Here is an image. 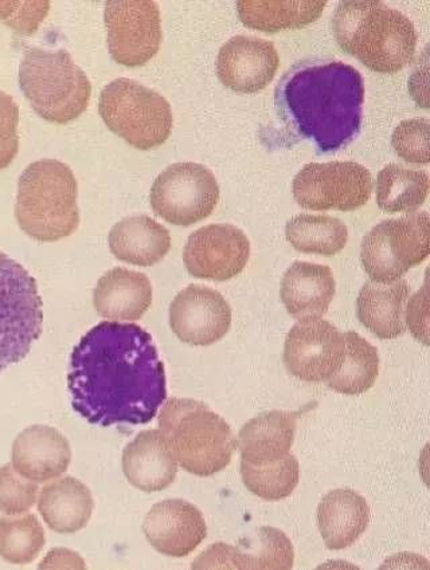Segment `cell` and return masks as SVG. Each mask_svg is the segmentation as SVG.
Wrapping results in <instances>:
<instances>
[{
	"label": "cell",
	"instance_id": "1",
	"mask_svg": "<svg viewBox=\"0 0 430 570\" xmlns=\"http://www.w3.org/2000/svg\"><path fill=\"white\" fill-rule=\"evenodd\" d=\"M68 389L74 410L90 424H148L167 399L152 334L115 321L96 325L71 352Z\"/></svg>",
	"mask_w": 430,
	"mask_h": 570
},
{
	"label": "cell",
	"instance_id": "2",
	"mask_svg": "<svg viewBox=\"0 0 430 570\" xmlns=\"http://www.w3.org/2000/svg\"><path fill=\"white\" fill-rule=\"evenodd\" d=\"M280 120L319 154L346 148L362 128L364 83L351 65L314 58L285 71L275 91Z\"/></svg>",
	"mask_w": 430,
	"mask_h": 570
},
{
	"label": "cell",
	"instance_id": "3",
	"mask_svg": "<svg viewBox=\"0 0 430 570\" xmlns=\"http://www.w3.org/2000/svg\"><path fill=\"white\" fill-rule=\"evenodd\" d=\"M332 32L339 48L381 75L399 73L412 62L419 38L408 17L378 0L339 3Z\"/></svg>",
	"mask_w": 430,
	"mask_h": 570
},
{
	"label": "cell",
	"instance_id": "4",
	"mask_svg": "<svg viewBox=\"0 0 430 570\" xmlns=\"http://www.w3.org/2000/svg\"><path fill=\"white\" fill-rule=\"evenodd\" d=\"M159 432L178 466L202 478L229 466L237 449L225 419L194 399H169L159 415Z\"/></svg>",
	"mask_w": 430,
	"mask_h": 570
},
{
	"label": "cell",
	"instance_id": "5",
	"mask_svg": "<svg viewBox=\"0 0 430 570\" xmlns=\"http://www.w3.org/2000/svg\"><path fill=\"white\" fill-rule=\"evenodd\" d=\"M77 196L76 176L67 164L55 159L31 163L18 181L19 227L45 244L70 237L80 226Z\"/></svg>",
	"mask_w": 430,
	"mask_h": 570
},
{
	"label": "cell",
	"instance_id": "6",
	"mask_svg": "<svg viewBox=\"0 0 430 570\" xmlns=\"http://www.w3.org/2000/svg\"><path fill=\"white\" fill-rule=\"evenodd\" d=\"M19 87L36 114L58 126L78 119L92 96L88 76L67 50L26 51L19 65Z\"/></svg>",
	"mask_w": 430,
	"mask_h": 570
},
{
	"label": "cell",
	"instance_id": "7",
	"mask_svg": "<svg viewBox=\"0 0 430 570\" xmlns=\"http://www.w3.org/2000/svg\"><path fill=\"white\" fill-rule=\"evenodd\" d=\"M99 111L106 126L136 149L158 148L172 135V105L129 78H117L102 89Z\"/></svg>",
	"mask_w": 430,
	"mask_h": 570
},
{
	"label": "cell",
	"instance_id": "8",
	"mask_svg": "<svg viewBox=\"0 0 430 570\" xmlns=\"http://www.w3.org/2000/svg\"><path fill=\"white\" fill-rule=\"evenodd\" d=\"M43 331L37 281L0 252V372L22 362Z\"/></svg>",
	"mask_w": 430,
	"mask_h": 570
},
{
	"label": "cell",
	"instance_id": "9",
	"mask_svg": "<svg viewBox=\"0 0 430 570\" xmlns=\"http://www.w3.org/2000/svg\"><path fill=\"white\" fill-rule=\"evenodd\" d=\"M427 212L383 220L362 240L364 272L375 284H392L429 257L430 228Z\"/></svg>",
	"mask_w": 430,
	"mask_h": 570
},
{
	"label": "cell",
	"instance_id": "10",
	"mask_svg": "<svg viewBox=\"0 0 430 570\" xmlns=\"http://www.w3.org/2000/svg\"><path fill=\"white\" fill-rule=\"evenodd\" d=\"M218 200L217 179L211 169L197 163L173 164L156 178L149 194L154 213L180 227L208 218Z\"/></svg>",
	"mask_w": 430,
	"mask_h": 570
},
{
	"label": "cell",
	"instance_id": "11",
	"mask_svg": "<svg viewBox=\"0 0 430 570\" xmlns=\"http://www.w3.org/2000/svg\"><path fill=\"white\" fill-rule=\"evenodd\" d=\"M373 188V178L361 164L310 163L293 179L292 193L302 208L349 213L367 205Z\"/></svg>",
	"mask_w": 430,
	"mask_h": 570
},
{
	"label": "cell",
	"instance_id": "12",
	"mask_svg": "<svg viewBox=\"0 0 430 570\" xmlns=\"http://www.w3.org/2000/svg\"><path fill=\"white\" fill-rule=\"evenodd\" d=\"M104 23L108 49L117 63L139 68L158 55L162 19L158 4L152 0H109Z\"/></svg>",
	"mask_w": 430,
	"mask_h": 570
},
{
	"label": "cell",
	"instance_id": "13",
	"mask_svg": "<svg viewBox=\"0 0 430 570\" xmlns=\"http://www.w3.org/2000/svg\"><path fill=\"white\" fill-rule=\"evenodd\" d=\"M344 358V333L323 318L299 320L285 338V368L302 382H329Z\"/></svg>",
	"mask_w": 430,
	"mask_h": 570
},
{
	"label": "cell",
	"instance_id": "14",
	"mask_svg": "<svg viewBox=\"0 0 430 570\" xmlns=\"http://www.w3.org/2000/svg\"><path fill=\"white\" fill-rule=\"evenodd\" d=\"M251 257V242L232 225H208L187 239L184 262L195 278L225 282L243 273Z\"/></svg>",
	"mask_w": 430,
	"mask_h": 570
},
{
	"label": "cell",
	"instance_id": "15",
	"mask_svg": "<svg viewBox=\"0 0 430 570\" xmlns=\"http://www.w3.org/2000/svg\"><path fill=\"white\" fill-rule=\"evenodd\" d=\"M169 326L182 343L211 346L231 330V305L223 294L211 287L187 286L169 306Z\"/></svg>",
	"mask_w": 430,
	"mask_h": 570
},
{
	"label": "cell",
	"instance_id": "16",
	"mask_svg": "<svg viewBox=\"0 0 430 570\" xmlns=\"http://www.w3.org/2000/svg\"><path fill=\"white\" fill-rule=\"evenodd\" d=\"M280 67L278 52L270 41L238 36L221 48L217 76L224 87L241 95L264 90L275 78Z\"/></svg>",
	"mask_w": 430,
	"mask_h": 570
},
{
	"label": "cell",
	"instance_id": "17",
	"mask_svg": "<svg viewBox=\"0 0 430 570\" xmlns=\"http://www.w3.org/2000/svg\"><path fill=\"white\" fill-rule=\"evenodd\" d=\"M143 533L162 554L184 559L207 537L202 511L184 500H166L154 504L143 522Z\"/></svg>",
	"mask_w": 430,
	"mask_h": 570
},
{
	"label": "cell",
	"instance_id": "18",
	"mask_svg": "<svg viewBox=\"0 0 430 570\" xmlns=\"http://www.w3.org/2000/svg\"><path fill=\"white\" fill-rule=\"evenodd\" d=\"M70 462L68 439L49 425H31L12 444V468L31 482L56 480L67 473Z\"/></svg>",
	"mask_w": 430,
	"mask_h": 570
},
{
	"label": "cell",
	"instance_id": "19",
	"mask_svg": "<svg viewBox=\"0 0 430 570\" xmlns=\"http://www.w3.org/2000/svg\"><path fill=\"white\" fill-rule=\"evenodd\" d=\"M123 471L134 488L158 493L177 480L178 463L169 454L159 430H147L124 449Z\"/></svg>",
	"mask_w": 430,
	"mask_h": 570
},
{
	"label": "cell",
	"instance_id": "20",
	"mask_svg": "<svg viewBox=\"0 0 430 570\" xmlns=\"http://www.w3.org/2000/svg\"><path fill=\"white\" fill-rule=\"evenodd\" d=\"M335 292L329 266L295 262L284 274L280 297L293 318H321L329 312Z\"/></svg>",
	"mask_w": 430,
	"mask_h": 570
},
{
	"label": "cell",
	"instance_id": "21",
	"mask_svg": "<svg viewBox=\"0 0 430 570\" xmlns=\"http://www.w3.org/2000/svg\"><path fill=\"white\" fill-rule=\"evenodd\" d=\"M153 304V285L146 274L115 267L104 274L94 292V305L109 321H138Z\"/></svg>",
	"mask_w": 430,
	"mask_h": 570
},
{
	"label": "cell",
	"instance_id": "22",
	"mask_svg": "<svg viewBox=\"0 0 430 570\" xmlns=\"http://www.w3.org/2000/svg\"><path fill=\"white\" fill-rule=\"evenodd\" d=\"M410 296L408 281L392 284L367 282L356 299L361 324L381 340H394L407 332L405 309Z\"/></svg>",
	"mask_w": 430,
	"mask_h": 570
},
{
	"label": "cell",
	"instance_id": "23",
	"mask_svg": "<svg viewBox=\"0 0 430 570\" xmlns=\"http://www.w3.org/2000/svg\"><path fill=\"white\" fill-rule=\"evenodd\" d=\"M369 522V503L354 490H332L317 508V527L330 550L354 546L367 532Z\"/></svg>",
	"mask_w": 430,
	"mask_h": 570
},
{
	"label": "cell",
	"instance_id": "24",
	"mask_svg": "<svg viewBox=\"0 0 430 570\" xmlns=\"http://www.w3.org/2000/svg\"><path fill=\"white\" fill-rule=\"evenodd\" d=\"M299 412L272 411L253 417L240 431L237 448L244 462L266 464L290 454Z\"/></svg>",
	"mask_w": 430,
	"mask_h": 570
},
{
	"label": "cell",
	"instance_id": "25",
	"mask_svg": "<svg viewBox=\"0 0 430 570\" xmlns=\"http://www.w3.org/2000/svg\"><path fill=\"white\" fill-rule=\"evenodd\" d=\"M108 244L117 259L149 267L166 257L172 248V235L149 216L134 215L116 223L109 233Z\"/></svg>",
	"mask_w": 430,
	"mask_h": 570
},
{
	"label": "cell",
	"instance_id": "26",
	"mask_svg": "<svg viewBox=\"0 0 430 570\" xmlns=\"http://www.w3.org/2000/svg\"><path fill=\"white\" fill-rule=\"evenodd\" d=\"M94 509L92 493L74 476L47 484L39 494V514L53 532L60 534H74L87 528Z\"/></svg>",
	"mask_w": 430,
	"mask_h": 570
},
{
	"label": "cell",
	"instance_id": "27",
	"mask_svg": "<svg viewBox=\"0 0 430 570\" xmlns=\"http://www.w3.org/2000/svg\"><path fill=\"white\" fill-rule=\"evenodd\" d=\"M325 2H263V0H240L237 11L246 28L278 32L305 28L321 18Z\"/></svg>",
	"mask_w": 430,
	"mask_h": 570
},
{
	"label": "cell",
	"instance_id": "28",
	"mask_svg": "<svg viewBox=\"0 0 430 570\" xmlns=\"http://www.w3.org/2000/svg\"><path fill=\"white\" fill-rule=\"evenodd\" d=\"M426 170L389 164L377 176V205L389 214H414L429 195Z\"/></svg>",
	"mask_w": 430,
	"mask_h": 570
},
{
	"label": "cell",
	"instance_id": "29",
	"mask_svg": "<svg viewBox=\"0 0 430 570\" xmlns=\"http://www.w3.org/2000/svg\"><path fill=\"white\" fill-rule=\"evenodd\" d=\"M286 239L304 254L334 257L348 245V226L330 215L300 214L286 223Z\"/></svg>",
	"mask_w": 430,
	"mask_h": 570
},
{
	"label": "cell",
	"instance_id": "30",
	"mask_svg": "<svg viewBox=\"0 0 430 570\" xmlns=\"http://www.w3.org/2000/svg\"><path fill=\"white\" fill-rule=\"evenodd\" d=\"M346 340V358L328 384L329 389L342 395L355 396L369 391L374 385L380 372V355L356 332L344 333Z\"/></svg>",
	"mask_w": 430,
	"mask_h": 570
},
{
	"label": "cell",
	"instance_id": "31",
	"mask_svg": "<svg viewBox=\"0 0 430 570\" xmlns=\"http://www.w3.org/2000/svg\"><path fill=\"white\" fill-rule=\"evenodd\" d=\"M241 476L252 494L265 501H282L297 488L300 468L296 456L290 452L282 460L266 464L241 461Z\"/></svg>",
	"mask_w": 430,
	"mask_h": 570
},
{
	"label": "cell",
	"instance_id": "32",
	"mask_svg": "<svg viewBox=\"0 0 430 570\" xmlns=\"http://www.w3.org/2000/svg\"><path fill=\"white\" fill-rule=\"evenodd\" d=\"M47 543L35 514L21 519H0V557L14 566L35 561Z\"/></svg>",
	"mask_w": 430,
	"mask_h": 570
},
{
	"label": "cell",
	"instance_id": "33",
	"mask_svg": "<svg viewBox=\"0 0 430 570\" xmlns=\"http://www.w3.org/2000/svg\"><path fill=\"white\" fill-rule=\"evenodd\" d=\"M238 549L245 569L289 570L295 562L291 540L276 528H260L256 535Z\"/></svg>",
	"mask_w": 430,
	"mask_h": 570
},
{
	"label": "cell",
	"instance_id": "34",
	"mask_svg": "<svg viewBox=\"0 0 430 570\" xmlns=\"http://www.w3.org/2000/svg\"><path fill=\"white\" fill-rule=\"evenodd\" d=\"M429 127L428 119L402 121L392 136V146L397 156L409 164L427 166L430 163Z\"/></svg>",
	"mask_w": 430,
	"mask_h": 570
},
{
	"label": "cell",
	"instance_id": "35",
	"mask_svg": "<svg viewBox=\"0 0 430 570\" xmlns=\"http://www.w3.org/2000/svg\"><path fill=\"white\" fill-rule=\"evenodd\" d=\"M36 482L19 476L12 464L0 468V511L8 515L23 514L37 501Z\"/></svg>",
	"mask_w": 430,
	"mask_h": 570
},
{
	"label": "cell",
	"instance_id": "36",
	"mask_svg": "<svg viewBox=\"0 0 430 570\" xmlns=\"http://www.w3.org/2000/svg\"><path fill=\"white\" fill-rule=\"evenodd\" d=\"M18 124V104L0 91V170L8 168L19 153Z\"/></svg>",
	"mask_w": 430,
	"mask_h": 570
},
{
	"label": "cell",
	"instance_id": "37",
	"mask_svg": "<svg viewBox=\"0 0 430 570\" xmlns=\"http://www.w3.org/2000/svg\"><path fill=\"white\" fill-rule=\"evenodd\" d=\"M405 324L410 333L423 345H429V289L428 282L420 292L408 299Z\"/></svg>",
	"mask_w": 430,
	"mask_h": 570
},
{
	"label": "cell",
	"instance_id": "38",
	"mask_svg": "<svg viewBox=\"0 0 430 570\" xmlns=\"http://www.w3.org/2000/svg\"><path fill=\"white\" fill-rule=\"evenodd\" d=\"M193 569H245L243 554L238 548L226 546L224 542L205 550L197 560L193 562Z\"/></svg>",
	"mask_w": 430,
	"mask_h": 570
},
{
	"label": "cell",
	"instance_id": "39",
	"mask_svg": "<svg viewBox=\"0 0 430 570\" xmlns=\"http://www.w3.org/2000/svg\"><path fill=\"white\" fill-rule=\"evenodd\" d=\"M49 9V2H21L16 14L6 24L18 35L30 36L47 18Z\"/></svg>",
	"mask_w": 430,
	"mask_h": 570
},
{
	"label": "cell",
	"instance_id": "40",
	"mask_svg": "<svg viewBox=\"0 0 430 570\" xmlns=\"http://www.w3.org/2000/svg\"><path fill=\"white\" fill-rule=\"evenodd\" d=\"M39 568H75V569H85V562L80 556H77L75 552H70L67 549H55L48 556V559H45L39 566Z\"/></svg>",
	"mask_w": 430,
	"mask_h": 570
},
{
	"label": "cell",
	"instance_id": "41",
	"mask_svg": "<svg viewBox=\"0 0 430 570\" xmlns=\"http://www.w3.org/2000/svg\"><path fill=\"white\" fill-rule=\"evenodd\" d=\"M421 83L428 87V65L423 70H416V73L410 77L409 90L410 95L414 98V101L419 107L428 109V95L423 94Z\"/></svg>",
	"mask_w": 430,
	"mask_h": 570
},
{
	"label": "cell",
	"instance_id": "42",
	"mask_svg": "<svg viewBox=\"0 0 430 570\" xmlns=\"http://www.w3.org/2000/svg\"><path fill=\"white\" fill-rule=\"evenodd\" d=\"M21 2H0V21L8 23Z\"/></svg>",
	"mask_w": 430,
	"mask_h": 570
}]
</instances>
